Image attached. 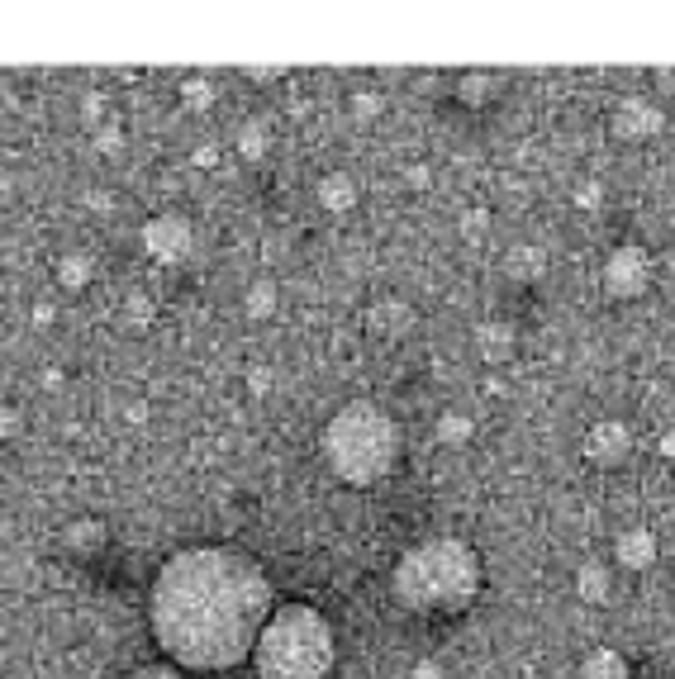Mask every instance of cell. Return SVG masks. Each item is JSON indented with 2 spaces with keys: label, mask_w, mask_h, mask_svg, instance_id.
<instances>
[{
  "label": "cell",
  "mask_w": 675,
  "mask_h": 679,
  "mask_svg": "<svg viewBox=\"0 0 675 679\" xmlns=\"http://www.w3.org/2000/svg\"><path fill=\"white\" fill-rule=\"evenodd\" d=\"M100 114H105V100H100V95H86V124H100Z\"/></svg>",
  "instance_id": "f1b7e54d"
},
{
  "label": "cell",
  "mask_w": 675,
  "mask_h": 679,
  "mask_svg": "<svg viewBox=\"0 0 675 679\" xmlns=\"http://www.w3.org/2000/svg\"><path fill=\"white\" fill-rule=\"evenodd\" d=\"M409 324H414V309L405 299H376V309H371V328H376L381 338H400Z\"/></svg>",
  "instance_id": "e0dca14e"
},
{
  "label": "cell",
  "mask_w": 675,
  "mask_h": 679,
  "mask_svg": "<svg viewBox=\"0 0 675 679\" xmlns=\"http://www.w3.org/2000/svg\"><path fill=\"white\" fill-rule=\"evenodd\" d=\"M324 461L342 485H381L400 461V423L376 399H352L324 423Z\"/></svg>",
  "instance_id": "277c9868"
},
{
  "label": "cell",
  "mask_w": 675,
  "mask_h": 679,
  "mask_svg": "<svg viewBox=\"0 0 675 679\" xmlns=\"http://www.w3.org/2000/svg\"><path fill=\"white\" fill-rule=\"evenodd\" d=\"M571 200H576L581 210H599V205H605V185H599V181H581Z\"/></svg>",
  "instance_id": "603a6c76"
},
{
  "label": "cell",
  "mask_w": 675,
  "mask_h": 679,
  "mask_svg": "<svg viewBox=\"0 0 675 679\" xmlns=\"http://www.w3.org/2000/svg\"><path fill=\"white\" fill-rule=\"evenodd\" d=\"M395 599L419 618H457L481 599L485 566L462 537H428L400 556L391 575Z\"/></svg>",
  "instance_id": "7a4b0ae2"
},
{
  "label": "cell",
  "mask_w": 675,
  "mask_h": 679,
  "mask_svg": "<svg viewBox=\"0 0 675 679\" xmlns=\"http://www.w3.org/2000/svg\"><path fill=\"white\" fill-rule=\"evenodd\" d=\"M243 77H248V81H281L285 71H281V67H248Z\"/></svg>",
  "instance_id": "83f0119b"
},
{
  "label": "cell",
  "mask_w": 675,
  "mask_h": 679,
  "mask_svg": "<svg viewBox=\"0 0 675 679\" xmlns=\"http://www.w3.org/2000/svg\"><path fill=\"white\" fill-rule=\"evenodd\" d=\"M409 185H419V191H424V185H428V167H409Z\"/></svg>",
  "instance_id": "836d02e7"
},
{
  "label": "cell",
  "mask_w": 675,
  "mask_h": 679,
  "mask_svg": "<svg viewBox=\"0 0 675 679\" xmlns=\"http://www.w3.org/2000/svg\"><path fill=\"white\" fill-rule=\"evenodd\" d=\"M191 162H195V167H214V162H220V152H214L210 143H205V148H195V157H191Z\"/></svg>",
  "instance_id": "4dcf8cb0"
},
{
  "label": "cell",
  "mask_w": 675,
  "mask_h": 679,
  "mask_svg": "<svg viewBox=\"0 0 675 679\" xmlns=\"http://www.w3.org/2000/svg\"><path fill=\"white\" fill-rule=\"evenodd\" d=\"M95 148H100V152H120V148H124V134H120V128H100V134H95Z\"/></svg>",
  "instance_id": "4316f807"
},
{
  "label": "cell",
  "mask_w": 675,
  "mask_h": 679,
  "mask_svg": "<svg viewBox=\"0 0 675 679\" xmlns=\"http://www.w3.org/2000/svg\"><path fill=\"white\" fill-rule=\"evenodd\" d=\"M495 91H499V77H491V71H466V77H457V86H452V95L462 100L466 110H485L495 100Z\"/></svg>",
  "instance_id": "9a60e30c"
},
{
  "label": "cell",
  "mask_w": 675,
  "mask_h": 679,
  "mask_svg": "<svg viewBox=\"0 0 675 679\" xmlns=\"http://www.w3.org/2000/svg\"><path fill=\"white\" fill-rule=\"evenodd\" d=\"M585 456L605 471L623 466V461L633 456V428H628L623 418H599V423H590V432H585Z\"/></svg>",
  "instance_id": "ba28073f"
},
{
  "label": "cell",
  "mask_w": 675,
  "mask_h": 679,
  "mask_svg": "<svg viewBox=\"0 0 675 679\" xmlns=\"http://www.w3.org/2000/svg\"><path fill=\"white\" fill-rule=\"evenodd\" d=\"M499 267H505V276L514 285H538L548 276V252H542L538 242H514V248H505V257H499Z\"/></svg>",
  "instance_id": "30bf717a"
},
{
  "label": "cell",
  "mask_w": 675,
  "mask_h": 679,
  "mask_svg": "<svg viewBox=\"0 0 675 679\" xmlns=\"http://www.w3.org/2000/svg\"><path fill=\"white\" fill-rule=\"evenodd\" d=\"M476 352L491 361V366H505V361L519 352V328H514L509 319H491L476 328Z\"/></svg>",
  "instance_id": "8fae6325"
},
{
  "label": "cell",
  "mask_w": 675,
  "mask_h": 679,
  "mask_svg": "<svg viewBox=\"0 0 675 679\" xmlns=\"http://www.w3.org/2000/svg\"><path fill=\"white\" fill-rule=\"evenodd\" d=\"M609 128L619 143H652L666 134V105L656 95H623L609 110Z\"/></svg>",
  "instance_id": "8992f818"
},
{
  "label": "cell",
  "mask_w": 675,
  "mask_h": 679,
  "mask_svg": "<svg viewBox=\"0 0 675 679\" xmlns=\"http://www.w3.org/2000/svg\"><path fill=\"white\" fill-rule=\"evenodd\" d=\"M24 428V418H20V409H14V404H0V442L5 438H14V432Z\"/></svg>",
  "instance_id": "d4e9b609"
},
{
  "label": "cell",
  "mask_w": 675,
  "mask_h": 679,
  "mask_svg": "<svg viewBox=\"0 0 675 679\" xmlns=\"http://www.w3.org/2000/svg\"><path fill=\"white\" fill-rule=\"evenodd\" d=\"M656 257L642 248V242H619V248L605 252V262H599V295L614 299V305H633L652 291L656 281Z\"/></svg>",
  "instance_id": "5b68a950"
},
{
  "label": "cell",
  "mask_w": 675,
  "mask_h": 679,
  "mask_svg": "<svg viewBox=\"0 0 675 679\" xmlns=\"http://www.w3.org/2000/svg\"><path fill=\"white\" fill-rule=\"evenodd\" d=\"M138 238H143V252L162 267H181L195 252V224L185 214H153Z\"/></svg>",
  "instance_id": "52a82bcc"
},
{
  "label": "cell",
  "mask_w": 675,
  "mask_h": 679,
  "mask_svg": "<svg viewBox=\"0 0 675 679\" xmlns=\"http://www.w3.org/2000/svg\"><path fill=\"white\" fill-rule=\"evenodd\" d=\"M576 599L590 603V609H605L614 599V566H605V561H581L576 566Z\"/></svg>",
  "instance_id": "7c38bea8"
},
{
  "label": "cell",
  "mask_w": 675,
  "mask_h": 679,
  "mask_svg": "<svg viewBox=\"0 0 675 679\" xmlns=\"http://www.w3.org/2000/svg\"><path fill=\"white\" fill-rule=\"evenodd\" d=\"M67 542L71 546H100V542H105V528H100L95 518H81V523L67 528Z\"/></svg>",
  "instance_id": "7402d4cb"
},
{
  "label": "cell",
  "mask_w": 675,
  "mask_h": 679,
  "mask_svg": "<svg viewBox=\"0 0 675 679\" xmlns=\"http://www.w3.org/2000/svg\"><path fill=\"white\" fill-rule=\"evenodd\" d=\"M656 86H662V91H675V67H662V71H656Z\"/></svg>",
  "instance_id": "d6a6232c"
},
{
  "label": "cell",
  "mask_w": 675,
  "mask_h": 679,
  "mask_svg": "<svg viewBox=\"0 0 675 679\" xmlns=\"http://www.w3.org/2000/svg\"><path fill=\"white\" fill-rule=\"evenodd\" d=\"M91 281H95V262L86 252H67L63 262H57V285H63V291H86Z\"/></svg>",
  "instance_id": "d6986e66"
},
{
  "label": "cell",
  "mask_w": 675,
  "mask_h": 679,
  "mask_svg": "<svg viewBox=\"0 0 675 679\" xmlns=\"http://www.w3.org/2000/svg\"><path fill=\"white\" fill-rule=\"evenodd\" d=\"M666 679H675V675H666Z\"/></svg>",
  "instance_id": "74e56055"
},
{
  "label": "cell",
  "mask_w": 675,
  "mask_h": 679,
  "mask_svg": "<svg viewBox=\"0 0 675 679\" xmlns=\"http://www.w3.org/2000/svg\"><path fill=\"white\" fill-rule=\"evenodd\" d=\"M128 679H185L177 666H171V660H167V666H138L134 675H128Z\"/></svg>",
  "instance_id": "484cf974"
},
{
  "label": "cell",
  "mask_w": 675,
  "mask_h": 679,
  "mask_svg": "<svg viewBox=\"0 0 675 679\" xmlns=\"http://www.w3.org/2000/svg\"><path fill=\"white\" fill-rule=\"evenodd\" d=\"M352 114H357V120H376V114H381V95L357 91V95H352Z\"/></svg>",
  "instance_id": "cb8c5ba5"
},
{
  "label": "cell",
  "mask_w": 675,
  "mask_h": 679,
  "mask_svg": "<svg viewBox=\"0 0 675 679\" xmlns=\"http://www.w3.org/2000/svg\"><path fill=\"white\" fill-rule=\"evenodd\" d=\"M581 679H633V666L619 646H595L581 660Z\"/></svg>",
  "instance_id": "5bb4252c"
},
{
  "label": "cell",
  "mask_w": 675,
  "mask_h": 679,
  "mask_svg": "<svg viewBox=\"0 0 675 679\" xmlns=\"http://www.w3.org/2000/svg\"><path fill=\"white\" fill-rule=\"evenodd\" d=\"M234 148H238L243 162H262V157L271 152V124H262V120H243L238 134H234Z\"/></svg>",
  "instance_id": "2e32d148"
},
{
  "label": "cell",
  "mask_w": 675,
  "mask_h": 679,
  "mask_svg": "<svg viewBox=\"0 0 675 679\" xmlns=\"http://www.w3.org/2000/svg\"><path fill=\"white\" fill-rule=\"evenodd\" d=\"M656 452H662L666 461H675V428H666L662 438H656Z\"/></svg>",
  "instance_id": "f546056e"
},
{
  "label": "cell",
  "mask_w": 675,
  "mask_h": 679,
  "mask_svg": "<svg viewBox=\"0 0 675 679\" xmlns=\"http://www.w3.org/2000/svg\"><path fill=\"white\" fill-rule=\"evenodd\" d=\"M434 432H438L442 446H466L471 438H476V418H471L466 409H442Z\"/></svg>",
  "instance_id": "ac0fdd59"
},
{
  "label": "cell",
  "mask_w": 675,
  "mask_h": 679,
  "mask_svg": "<svg viewBox=\"0 0 675 679\" xmlns=\"http://www.w3.org/2000/svg\"><path fill=\"white\" fill-rule=\"evenodd\" d=\"M67 679H71V675H67Z\"/></svg>",
  "instance_id": "f35d334b"
},
{
  "label": "cell",
  "mask_w": 675,
  "mask_h": 679,
  "mask_svg": "<svg viewBox=\"0 0 675 679\" xmlns=\"http://www.w3.org/2000/svg\"><path fill=\"white\" fill-rule=\"evenodd\" d=\"M357 200H362V185H357L348 171H328L319 181V205L328 214H348V210H357Z\"/></svg>",
  "instance_id": "4fadbf2b"
},
{
  "label": "cell",
  "mask_w": 675,
  "mask_h": 679,
  "mask_svg": "<svg viewBox=\"0 0 675 679\" xmlns=\"http://www.w3.org/2000/svg\"><path fill=\"white\" fill-rule=\"evenodd\" d=\"M277 299H281L277 281H252L248 295H243V314H248V319H271V314H277Z\"/></svg>",
  "instance_id": "ffe728a7"
},
{
  "label": "cell",
  "mask_w": 675,
  "mask_h": 679,
  "mask_svg": "<svg viewBox=\"0 0 675 679\" xmlns=\"http://www.w3.org/2000/svg\"><path fill=\"white\" fill-rule=\"evenodd\" d=\"M277 589L238 546H185L167 556L148 595V627L181 675H220L252 660Z\"/></svg>",
  "instance_id": "6da1fadb"
},
{
  "label": "cell",
  "mask_w": 675,
  "mask_h": 679,
  "mask_svg": "<svg viewBox=\"0 0 675 679\" xmlns=\"http://www.w3.org/2000/svg\"><path fill=\"white\" fill-rule=\"evenodd\" d=\"M181 105L185 110H210L214 105V81L210 77H185L181 81Z\"/></svg>",
  "instance_id": "44dd1931"
},
{
  "label": "cell",
  "mask_w": 675,
  "mask_h": 679,
  "mask_svg": "<svg viewBox=\"0 0 675 679\" xmlns=\"http://www.w3.org/2000/svg\"><path fill=\"white\" fill-rule=\"evenodd\" d=\"M248 666L257 679H328L338 666V632L314 603H277Z\"/></svg>",
  "instance_id": "3957f363"
},
{
  "label": "cell",
  "mask_w": 675,
  "mask_h": 679,
  "mask_svg": "<svg viewBox=\"0 0 675 679\" xmlns=\"http://www.w3.org/2000/svg\"><path fill=\"white\" fill-rule=\"evenodd\" d=\"M656 561H662V537H656L652 528L633 523V528H623L619 537H614V566L619 570L642 575V570H652Z\"/></svg>",
  "instance_id": "9c48e42d"
},
{
  "label": "cell",
  "mask_w": 675,
  "mask_h": 679,
  "mask_svg": "<svg viewBox=\"0 0 675 679\" xmlns=\"http://www.w3.org/2000/svg\"><path fill=\"white\" fill-rule=\"evenodd\" d=\"M252 389H271V371H252Z\"/></svg>",
  "instance_id": "d590c367"
},
{
  "label": "cell",
  "mask_w": 675,
  "mask_h": 679,
  "mask_svg": "<svg viewBox=\"0 0 675 679\" xmlns=\"http://www.w3.org/2000/svg\"><path fill=\"white\" fill-rule=\"evenodd\" d=\"M34 324H53V305H34Z\"/></svg>",
  "instance_id": "e575fe53"
},
{
  "label": "cell",
  "mask_w": 675,
  "mask_h": 679,
  "mask_svg": "<svg viewBox=\"0 0 675 679\" xmlns=\"http://www.w3.org/2000/svg\"><path fill=\"white\" fill-rule=\"evenodd\" d=\"M656 262H662L666 271H675V242H671V248H666V257H656Z\"/></svg>",
  "instance_id": "8d00e7d4"
},
{
  "label": "cell",
  "mask_w": 675,
  "mask_h": 679,
  "mask_svg": "<svg viewBox=\"0 0 675 679\" xmlns=\"http://www.w3.org/2000/svg\"><path fill=\"white\" fill-rule=\"evenodd\" d=\"M414 679H442V670L434 666V660H419V666H414Z\"/></svg>",
  "instance_id": "1f68e13d"
}]
</instances>
